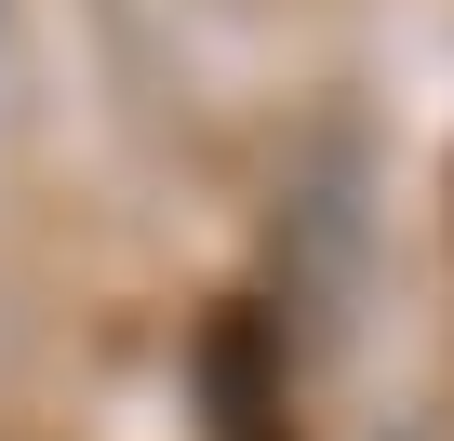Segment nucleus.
Wrapping results in <instances>:
<instances>
[{
  "label": "nucleus",
  "mask_w": 454,
  "mask_h": 441,
  "mask_svg": "<svg viewBox=\"0 0 454 441\" xmlns=\"http://www.w3.org/2000/svg\"><path fill=\"white\" fill-rule=\"evenodd\" d=\"M200 388H214V441H281V374H268V335L241 308L200 335Z\"/></svg>",
  "instance_id": "f257e3e1"
}]
</instances>
